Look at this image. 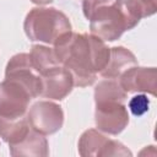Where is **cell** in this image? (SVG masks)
I'll return each instance as SVG.
<instances>
[{"mask_svg": "<svg viewBox=\"0 0 157 157\" xmlns=\"http://www.w3.org/2000/svg\"><path fill=\"white\" fill-rule=\"evenodd\" d=\"M54 53L60 65L70 71L74 86L86 87L96 81L108 63L110 48L93 34L74 33L72 31L54 43Z\"/></svg>", "mask_w": 157, "mask_h": 157, "instance_id": "obj_1", "label": "cell"}, {"mask_svg": "<svg viewBox=\"0 0 157 157\" xmlns=\"http://www.w3.org/2000/svg\"><path fill=\"white\" fill-rule=\"evenodd\" d=\"M82 10L90 21L91 34L105 42L119 39L139 23L128 13L123 0H83Z\"/></svg>", "mask_w": 157, "mask_h": 157, "instance_id": "obj_2", "label": "cell"}, {"mask_svg": "<svg viewBox=\"0 0 157 157\" xmlns=\"http://www.w3.org/2000/svg\"><path fill=\"white\" fill-rule=\"evenodd\" d=\"M23 29L32 42L54 44L71 32V23L64 12L54 7H34L27 13Z\"/></svg>", "mask_w": 157, "mask_h": 157, "instance_id": "obj_3", "label": "cell"}, {"mask_svg": "<svg viewBox=\"0 0 157 157\" xmlns=\"http://www.w3.org/2000/svg\"><path fill=\"white\" fill-rule=\"evenodd\" d=\"M78 153L82 157H99V156H132L121 142L110 140L96 129L86 130L78 140Z\"/></svg>", "mask_w": 157, "mask_h": 157, "instance_id": "obj_4", "label": "cell"}, {"mask_svg": "<svg viewBox=\"0 0 157 157\" xmlns=\"http://www.w3.org/2000/svg\"><path fill=\"white\" fill-rule=\"evenodd\" d=\"M94 120L98 130L109 135H119L129 124L128 108L121 101L96 102Z\"/></svg>", "mask_w": 157, "mask_h": 157, "instance_id": "obj_5", "label": "cell"}, {"mask_svg": "<svg viewBox=\"0 0 157 157\" xmlns=\"http://www.w3.org/2000/svg\"><path fill=\"white\" fill-rule=\"evenodd\" d=\"M27 119L31 128L37 132L52 135L61 129L64 124V112L56 103L39 101L29 108Z\"/></svg>", "mask_w": 157, "mask_h": 157, "instance_id": "obj_6", "label": "cell"}, {"mask_svg": "<svg viewBox=\"0 0 157 157\" xmlns=\"http://www.w3.org/2000/svg\"><path fill=\"white\" fill-rule=\"evenodd\" d=\"M32 96L29 91L12 80L0 82V115L17 118L26 115Z\"/></svg>", "mask_w": 157, "mask_h": 157, "instance_id": "obj_7", "label": "cell"}, {"mask_svg": "<svg viewBox=\"0 0 157 157\" xmlns=\"http://www.w3.org/2000/svg\"><path fill=\"white\" fill-rule=\"evenodd\" d=\"M5 78L18 82L26 87L29 91L32 98L40 96V76L32 66L29 54L27 53L16 54L9 60L5 70Z\"/></svg>", "mask_w": 157, "mask_h": 157, "instance_id": "obj_8", "label": "cell"}, {"mask_svg": "<svg viewBox=\"0 0 157 157\" xmlns=\"http://www.w3.org/2000/svg\"><path fill=\"white\" fill-rule=\"evenodd\" d=\"M39 76L42 82V90H40L42 97L61 101L72 91L74 87L72 75L63 65L54 66L44 71Z\"/></svg>", "mask_w": 157, "mask_h": 157, "instance_id": "obj_9", "label": "cell"}, {"mask_svg": "<svg viewBox=\"0 0 157 157\" xmlns=\"http://www.w3.org/2000/svg\"><path fill=\"white\" fill-rule=\"evenodd\" d=\"M119 78V83L126 93L142 92L156 96V67L132 66L124 71Z\"/></svg>", "mask_w": 157, "mask_h": 157, "instance_id": "obj_10", "label": "cell"}, {"mask_svg": "<svg viewBox=\"0 0 157 157\" xmlns=\"http://www.w3.org/2000/svg\"><path fill=\"white\" fill-rule=\"evenodd\" d=\"M9 146L10 155L13 157H45L49 155L47 139L32 128L25 137L15 144H10Z\"/></svg>", "mask_w": 157, "mask_h": 157, "instance_id": "obj_11", "label": "cell"}, {"mask_svg": "<svg viewBox=\"0 0 157 157\" xmlns=\"http://www.w3.org/2000/svg\"><path fill=\"white\" fill-rule=\"evenodd\" d=\"M136 65L137 59L129 49L124 47H114L110 48L108 63L99 74L105 78H119L124 71Z\"/></svg>", "mask_w": 157, "mask_h": 157, "instance_id": "obj_12", "label": "cell"}, {"mask_svg": "<svg viewBox=\"0 0 157 157\" xmlns=\"http://www.w3.org/2000/svg\"><path fill=\"white\" fill-rule=\"evenodd\" d=\"M31 130L27 115L10 118L0 115V137L9 145L20 141Z\"/></svg>", "mask_w": 157, "mask_h": 157, "instance_id": "obj_13", "label": "cell"}, {"mask_svg": "<svg viewBox=\"0 0 157 157\" xmlns=\"http://www.w3.org/2000/svg\"><path fill=\"white\" fill-rule=\"evenodd\" d=\"M29 58H31L32 66L39 75L54 66L60 65L54 53V49L45 45H39V44L33 45L29 53Z\"/></svg>", "mask_w": 157, "mask_h": 157, "instance_id": "obj_14", "label": "cell"}, {"mask_svg": "<svg viewBox=\"0 0 157 157\" xmlns=\"http://www.w3.org/2000/svg\"><path fill=\"white\" fill-rule=\"evenodd\" d=\"M121 101L125 102L126 92L121 88L120 83L115 78H107L101 81L94 88V102L99 101Z\"/></svg>", "mask_w": 157, "mask_h": 157, "instance_id": "obj_15", "label": "cell"}, {"mask_svg": "<svg viewBox=\"0 0 157 157\" xmlns=\"http://www.w3.org/2000/svg\"><path fill=\"white\" fill-rule=\"evenodd\" d=\"M128 13L137 22L157 11V0H123Z\"/></svg>", "mask_w": 157, "mask_h": 157, "instance_id": "obj_16", "label": "cell"}, {"mask_svg": "<svg viewBox=\"0 0 157 157\" xmlns=\"http://www.w3.org/2000/svg\"><path fill=\"white\" fill-rule=\"evenodd\" d=\"M128 105H129L130 112L135 117H140V115L145 114L148 110L150 99L147 98L146 94H136V96L131 97V99L129 101V104Z\"/></svg>", "mask_w": 157, "mask_h": 157, "instance_id": "obj_17", "label": "cell"}, {"mask_svg": "<svg viewBox=\"0 0 157 157\" xmlns=\"http://www.w3.org/2000/svg\"><path fill=\"white\" fill-rule=\"evenodd\" d=\"M31 1L37 5H47V4H50L53 0H31Z\"/></svg>", "mask_w": 157, "mask_h": 157, "instance_id": "obj_18", "label": "cell"}]
</instances>
